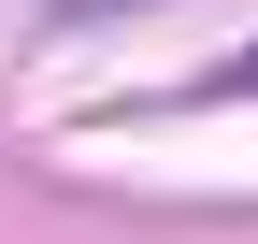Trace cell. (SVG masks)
<instances>
[{"instance_id":"cell-1","label":"cell","mask_w":258,"mask_h":244,"mask_svg":"<svg viewBox=\"0 0 258 244\" xmlns=\"http://www.w3.org/2000/svg\"><path fill=\"white\" fill-rule=\"evenodd\" d=\"M230 86H258V57H244V72H230Z\"/></svg>"}]
</instances>
